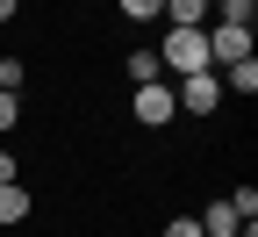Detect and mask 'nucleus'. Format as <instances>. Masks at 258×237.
<instances>
[{"instance_id": "obj_1", "label": "nucleus", "mask_w": 258, "mask_h": 237, "mask_svg": "<svg viewBox=\"0 0 258 237\" xmlns=\"http://www.w3.org/2000/svg\"><path fill=\"white\" fill-rule=\"evenodd\" d=\"M158 72H172V79L215 72V65H208V29H165V43H158Z\"/></svg>"}, {"instance_id": "obj_2", "label": "nucleus", "mask_w": 258, "mask_h": 237, "mask_svg": "<svg viewBox=\"0 0 258 237\" xmlns=\"http://www.w3.org/2000/svg\"><path fill=\"white\" fill-rule=\"evenodd\" d=\"M129 115H137L144 129H165L179 115V101H172V79H151V86H129Z\"/></svg>"}, {"instance_id": "obj_3", "label": "nucleus", "mask_w": 258, "mask_h": 237, "mask_svg": "<svg viewBox=\"0 0 258 237\" xmlns=\"http://www.w3.org/2000/svg\"><path fill=\"white\" fill-rule=\"evenodd\" d=\"M172 101H179L186 115H215V108H222V79H215V72H194V79H172Z\"/></svg>"}, {"instance_id": "obj_4", "label": "nucleus", "mask_w": 258, "mask_h": 237, "mask_svg": "<svg viewBox=\"0 0 258 237\" xmlns=\"http://www.w3.org/2000/svg\"><path fill=\"white\" fill-rule=\"evenodd\" d=\"M251 58V29H230V22H208V65H244Z\"/></svg>"}, {"instance_id": "obj_5", "label": "nucleus", "mask_w": 258, "mask_h": 237, "mask_svg": "<svg viewBox=\"0 0 258 237\" xmlns=\"http://www.w3.org/2000/svg\"><path fill=\"white\" fill-rule=\"evenodd\" d=\"M215 79H222V93H237V101H251V93H258V58H244V65H222Z\"/></svg>"}, {"instance_id": "obj_6", "label": "nucleus", "mask_w": 258, "mask_h": 237, "mask_svg": "<svg viewBox=\"0 0 258 237\" xmlns=\"http://www.w3.org/2000/svg\"><path fill=\"white\" fill-rule=\"evenodd\" d=\"M194 223H201V237H237L244 223H237V209H230V201H208V209L201 216H194Z\"/></svg>"}, {"instance_id": "obj_7", "label": "nucleus", "mask_w": 258, "mask_h": 237, "mask_svg": "<svg viewBox=\"0 0 258 237\" xmlns=\"http://www.w3.org/2000/svg\"><path fill=\"white\" fill-rule=\"evenodd\" d=\"M29 209H36V201H29V187H22V180H15V187H0V230L29 223Z\"/></svg>"}, {"instance_id": "obj_8", "label": "nucleus", "mask_w": 258, "mask_h": 237, "mask_svg": "<svg viewBox=\"0 0 258 237\" xmlns=\"http://www.w3.org/2000/svg\"><path fill=\"white\" fill-rule=\"evenodd\" d=\"M151 79H165L158 72V51H129V86H151Z\"/></svg>"}, {"instance_id": "obj_9", "label": "nucleus", "mask_w": 258, "mask_h": 237, "mask_svg": "<svg viewBox=\"0 0 258 237\" xmlns=\"http://www.w3.org/2000/svg\"><path fill=\"white\" fill-rule=\"evenodd\" d=\"M230 209H237V223H258V187H237Z\"/></svg>"}, {"instance_id": "obj_10", "label": "nucleus", "mask_w": 258, "mask_h": 237, "mask_svg": "<svg viewBox=\"0 0 258 237\" xmlns=\"http://www.w3.org/2000/svg\"><path fill=\"white\" fill-rule=\"evenodd\" d=\"M122 15H129V22H158V15H165V0H122Z\"/></svg>"}, {"instance_id": "obj_11", "label": "nucleus", "mask_w": 258, "mask_h": 237, "mask_svg": "<svg viewBox=\"0 0 258 237\" xmlns=\"http://www.w3.org/2000/svg\"><path fill=\"white\" fill-rule=\"evenodd\" d=\"M15 122H22V93H0V137H8Z\"/></svg>"}, {"instance_id": "obj_12", "label": "nucleus", "mask_w": 258, "mask_h": 237, "mask_svg": "<svg viewBox=\"0 0 258 237\" xmlns=\"http://www.w3.org/2000/svg\"><path fill=\"white\" fill-rule=\"evenodd\" d=\"M0 93H22V58H0Z\"/></svg>"}, {"instance_id": "obj_13", "label": "nucleus", "mask_w": 258, "mask_h": 237, "mask_svg": "<svg viewBox=\"0 0 258 237\" xmlns=\"http://www.w3.org/2000/svg\"><path fill=\"white\" fill-rule=\"evenodd\" d=\"M165 237H201V223H194V216H172V223H165Z\"/></svg>"}, {"instance_id": "obj_14", "label": "nucleus", "mask_w": 258, "mask_h": 237, "mask_svg": "<svg viewBox=\"0 0 258 237\" xmlns=\"http://www.w3.org/2000/svg\"><path fill=\"white\" fill-rule=\"evenodd\" d=\"M15 180H22V173H15V158L0 151V187H15Z\"/></svg>"}, {"instance_id": "obj_15", "label": "nucleus", "mask_w": 258, "mask_h": 237, "mask_svg": "<svg viewBox=\"0 0 258 237\" xmlns=\"http://www.w3.org/2000/svg\"><path fill=\"white\" fill-rule=\"evenodd\" d=\"M0 22H15V0H0Z\"/></svg>"}]
</instances>
